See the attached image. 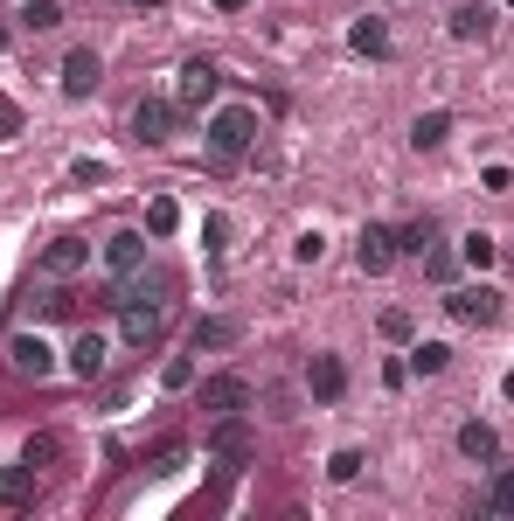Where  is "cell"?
Here are the masks:
<instances>
[{
	"label": "cell",
	"instance_id": "30bf717a",
	"mask_svg": "<svg viewBox=\"0 0 514 521\" xmlns=\"http://www.w3.org/2000/svg\"><path fill=\"white\" fill-rule=\"evenodd\" d=\"M98 77H105V70H98V56H91V49H70V56H63V91H70V98H91V91H98Z\"/></svg>",
	"mask_w": 514,
	"mask_h": 521
},
{
	"label": "cell",
	"instance_id": "9c48e42d",
	"mask_svg": "<svg viewBox=\"0 0 514 521\" xmlns=\"http://www.w3.org/2000/svg\"><path fill=\"white\" fill-rule=\"evenodd\" d=\"M306 390L320 396V403H334V396L348 390V369H341V355H313V362H306Z\"/></svg>",
	"mask_w": 514,
	"mask_h": 521
},
{
	"label": "cell",
	"instance_id": "836d02e7",
	"mask_svg": "<svg viewBox=\"0 0 514 521\" xmlns=\"http://www.w3.org/2000/svg\"><path fill=\"white\" fill-rule=\"evenodd\" d=\"M42 459H56V438L42 431V438H28V466H42Z\"/></svg>",
	"mask_w": 514,
	"mask_h": 521
},
{
	"label": "cell",
	"instance_id": "8fae6325",
	"mask_svg": "<svg viewBox=\"0 0 514 521\" xmlns=\"http://www.w3.org/2000/svg\"><path fill=\"white\" fill-rule=\"evenodd\" d=\"M84 264H91V244H84V237H56V244L42 251V271H49V278H70V271H84Z\"/></svg>",
	"mask_w": 514,
	"mask_h": 521
},
{
	"label": "cell",
	"instance_id": "f546056e",
	"mask_svg": "<svg viewBox=\"0 0 514 521\" xmlns=\"http://www.w3.org/2000/svg\"><path fill=\"white\" fill-rule=\"evenodd\" d=\"M160 383H167V390H188V383H195V362H188V355H174V362L160 369Z\"/></svg>",
	"mask_w": 514,
	"mask_h": 521
},
{
	"label": "cell",
	"instance_id": "8d00e7d4",
	"mask_svg": "<svg viewBox=\"0 0 514 521\" xmlns=\"http://www.w3.org/2000/svg\"><path fill=\"white\" fill-rule=\"evenodd\" d=\"M501 396H508V403H514V376H508V383H501Z\"/></svg>",
	"mask_w": 514,
	"mask_h": 521
},
{
	"label": "cell",
	"instance_id": "4316f807",
	"mask_svg": "<svg viewBox=\"0 0 514 521\" xmlns=\"http://www.w3.org/2000/svg\"><path fill=\"white\" fill-rule=\"evenodd\" d=\"M21 21H28L35 35H49V28L63 21V7H56V0H28V14H21Z\"/></svg>",
	"mask_w": 514,
	"mask_h": 521
},
{
	"label": "cell",
	"instance_id": "5bb4252c",
	"mask_svg": "<svg viewBox=\"0 0 514 521\" xmlns=\"http://www.w3.org/2000/svg\"><path fill=\"white\" fill-rule=\"evenodd\" d=\"M216 84H223V77H216V63H188V70H181V105H209V98H216Z\"/></svg>",
	"mask_w": 514,
	"mask_h": 521
},
{
	"label": "cell",
	"instance_id": "d590c367",
	"mask_svg": "<svg viewBox=\"0 0 514 521\" xmlns=\"http://www.w3.org/2000/svg\"><path fill=\"white\" fill-rule=\"evenodd\" d=\"M216 7H223V14H237V7H244V0H216Z\"/></svg>",
	"mask_w": 514,
	"mask_h": 521
},
{
	"label": "cell",
	"instance_id": "d6a6232c",
	"mask_svg": "<svg viewBox=\"0 0 514 521\" xmlns=\"http://www.w3.org/2000/svg\"><path fill=\"white\" fill-rule=\"evenodd\" d=\"M292 251H299V264H320V251H327V244H320V230H306V237H299Z\"/></svg>",
	"mask_w": 514,
	"mask_h": 521
},
{
	"label": "cell",
	"instance_id": "83f0119b",
	"mask_svg": "<svg viewBox=\"0 0 514 521\" xmlns=\"http://www.w3.org/2000/svg\"><path fill=\"white\" fill-rule=\"evenodd\" d=\"M452 271H459V258H452L445 244H431V251H424V278H438V285H445Z\"/></svg>",
	"mask_w": 514,
	"mask_h": 521
},
{
	"label": "cell",
	"instance_id": "9a60e30c",
	"mask_svg": "<svg viewBox=\"0 0 514 521\" xmlns=\"http://www.w3.org/2000/svg\"><path fill=\"white\" fill-rule=\"evenodd\" d=\"M459 452L480 459V466H494V459H501V431H494V424H466V431H459Z\"/></svg>",
	"mask_w": 514,
	"mask_h": 521
},
{
	"label": "cell",
	"instance_id": "e0dca14e",
	"mask_svg": "<svg viewBox=\"0 0 514 521\" xmlns=\"http://www.w3.org/2000/svg\"><path fill=\"white\" fill-rule=\"evenodd\" d=\"M452 35H459V42H487V35H494V14H487V0L459 7V14H452Z\"/></svg>",
	"mask_w": 514,
	"mask_h": 521
},
{
	"label": "cell",
	"instance_id": "cb8c5ba5",
	"mask_svg": "<svg viewBox=\"0 0 514 521\" xmlns=\"http://www.w3.org/2000/svg\"><path fill=\"white\" fill-rule=\"evenodd\" d=\"M487 515H508L514 521V466L494 473V487H487Z\"/></svg>",
	"mask_w": 514,
	"mask_h": 521
},
{
	"label": "cell",
	"instance_id": "4dcf8cb0",
	"mask_svg": "<svg viewBox=\"0 0 514 521\" xmlns=\"http://www.w3.org/2000/svg\"><path fill=\"white\" fill-rule=\"evenodd\" d=\"M383 334H389V341H410V334H417V320H410L403 306H389V313H383Z\"/></svg>",
	"mask_w": 514,
	"mask_h": 521
},
{
	"label": "cell",
	"instance_id": "7c38bea8",
	"mask_svg": "<svg viewBox=\"0 0 514 521\" xmlns=\"http://www.w3.org/2000/svg\"><path fill=\"white\" fill-rule=\"evenodd\" d=\"M105 264H112V278H126L146 264V237L139 230H119V237H105Z\"/></svg>",
	"mask_w": 514,
	"mask_h": 521
},
{
	"label": "cell",
	"instance_id": "74e56055",
	"mask_svg": "<svg viewBox=\"0 0 514 521\" xmlns=\"http://www.w3.org/2000/svg\"><path fill=\"white\" fill-rule=\"evenodd\" d=\"M132 7H160V0H132Z\"/></svg>",
	"mask_w": 514,
	"mask_h": 521
},
{
	"label": "cell",
	"instance_id": "ac0fdd59",
	"mask_svg": "<svg viewBox=\"0 0 514 521\" xmlns=\"http://www.w3.org/2000/svg\"><path fill=\"white\" fill-rule=\"evenodd\" d=\"M188 348H195V355H202V348H237V320H195Z\"/></svg>",
	"mask_w": 514,
	"mask_h": 521
},
{
	"label": "cell",
	"instance_id": "ffe728a7",
	"mask_svg": "<svg viewBox=\"0 0 514 521\" xmlns=\"http://www.w3.org/2000/svg\"><path fill=\"white\" fill-rule=\"evenodd\" d=\"M445 362H452V348H445V341H417V348L403 355V369H410V376H438Z\"/></svg>",
	"mask_w": 514,
	"mask_h": 521
},
{
	"label": "cell",
	"instance_id": "d6986e66",
	"mask_svg": "<svg viewBox=\"0 0 514 521\" xmlns=\"http://www.w3.org/2000/svg\"><path fill=\"white\" fill-rule=\"evenodd\" d=\"M70 369L91 383V376H105V341L98 334H77V348H70Z\"/></svg>",
	"mask_w": 514,
	"mask_h": 521
},
{
	"label": "cell",
	"instance_id": "1f68e13d",
	"mask_svg": "<svg viewBox=\"0 0 514 521\" xmlns=\"http://www.w3.org/2000/svg\"><path fill=\"white\" fill-rule=\"evenodd\" d=\"M202 237H209V251H223V244H230V216H209Z\"/></svg>",
	"mask_w": 514,
	"mask_h": 521
},
{
	"label": "cell",
	"instance_id": "f1b7e54d",
	"mask_svg": "<svg viewBox=\"0 0 514 521\" xmlns=\"http://www.w3.org/2000/svg\"><path fill=\"white\" fill-rule=\"evenodd\" d=\"M362 466H369V459H362V452H355V445H341V452H334V459H327V473H334V480H355V473H362Z\"/></svg>",
	"mask_w": 514,
	"mask_h": 521
},
{
	"label": "cell",
	"instance_id": "3957f363",
	"mask_svg": "<svg viewBox=\"0 0 514 521\" xmlns=\"http://www.w3.org/2000/svg\"><path fill=\"white\" fill-rule=\"evenodd\" d=\"M445 313L466 320V327H494V320H501V292H494V285H459V292L445 299Z\"/></svg>",
	"mask_w": 514,
	"mask_h": 521
},
{
	"label": "cell",
	"instance_id": "8992f818",
	"mask_svg": "<svg viewBox=\"0 0 514 521\" xmlns=\"http://www.w3.org/2000/svg\"><path fill=\"white\" fill-rule=\"evenodd\" d=\"M202 410H216V417L251 410V383H244V376H209V383H202Z\"/></svg>",
	"mask_w": 514,
	"mask_h": 521
},
{
	"label": "cell",
	"instance_id": "5b68a950",
	"mask_svg": "<svg viewBox=\"0 0 514 521\" xmlns=\"http://www.w3.org/2000/svg\"><path fill=\"white\" fill-rule=\"evenodd\" d=\"M7 362H14V376H35V383H42V376L56 369V348H49L42 334H14V341H7Z\"/></svg>",
	"mask_w": 514,
	"mask_h": 521
},
{
	"label": "cell",
	"instance_id": "4fadbf2b",
	"mask_svg": "<svg viewBox=\"0 0 514 521\" xmlns=\"http://www.w3.org/2000/svg\"><path fill=\"white\" fill-rule=\"evenodd\" d=\"M119 313H126V341H132V348H153V341H160L167 306H119Z\"/></svg>",
	"mask_w": 514,
	"mask_h": 521
},
{
	"label": "cell",
	"instance_id": "44dd1931",
	"mask_svg": "<svg viewBox=\"0 0 514 521\" xmlns=\"http://www.w3.org/2000/svg\"><path fill=\"white\" fill-rule=\"evenodd\" d=\"M348 42H355L362 56H389V28L376 21V14H369V21H355V28H348Z\"/></svg>",
	"mask_w": 514,
	"mask_h": 521
},
{
	"label": "cell",
	"instance_id": "484cf974",
	"mask_svg": "<svg viewBox=\"0 0 514 521\" xmlns=\"http://www.w3.org/2000/svg\"><path fill=\"white\" fill-rule=\"evenodd\" d=\"M459 258L473 264V271H487V264H494V237H487V230H473V237L459 244Z\"/></svg>",
	"mask_w": 514,
	"mask_h": 521
},
{
	"label": "cell",
	"instance_id": "7a4b0ae2",
	"mask_svg": "<svg viewBox=\"0 0 514 521\" xmlns=\"http://www.w3.org/2000/svg\"><path fill=\"white\" fill-rule=\"evenodd\" d=\"M251 139H257V112H251V105H230V112H216V119H209V146H216L223 160L251 153Z\"/></svg>",
	"mask_w": 514,
	"mask_h": 521
},
{
	"label": "cell",
	"instance_id": "277c9868",
	"mask_svg": "<svg viewBox=\"0 0 514 521\" xmlns=\"http://www.w3.org/2000/svg\"><path fill=\"white\" fill-rule=\"evenodd\" d=\"M209 459H223V466H244V459H251V417H244V410H237V417H216Z\"/></svg>",
	"mask_w": 514,
	"mask_h": 521
},
{
	"label": "cell",
	"instance_id": "603a6c76",
	"mask_svg": "<svg viewBox=\"0 0 514 521\" xmlns=\"http://www.w3.org/2000/svg\"><path fill=\"white\" fill-rule=\"evenodd\" d=\"M431 244H438V223H431V216H417L410 230H396V251H410V258H424Z\"/></svg>",
	"mask_w": 514,
	"mask_h": 521
},
{
	"label": "cell",
	"instance_id": "e575fe53",
	"mask_svg": "<svg viewBox=\"0 0 514 521\" xmlns=\"http://www.w3.org/2000/svg\"><path fill=\"white\" fill-rule=\"evenodd\" d=\"M21 126V112H14V105H7V98H0V139H7V132Z\"/></svg>",
	"mask_w": 514,
	"mask_h": 521
},
{
	"label": "cell",
	"instance_id": "2e32d148",
	"mask_svg": "<svg viewBox=\"0 0 514 521\" xmlns=\"http://www.w3.org/2000/svg\"><path fill=\"white\" fill-rule=\"evenodd\" d=\"M28 501H35V466L21 459V466L0 473V508H28Z\"/></svg>",
	"mask_w": 514,
	"mask_h": 521
},
{
	"label": "cell",
	"instance_id": "d4e9b609",
	"mask_svg": "<svg viewBox=\"0 0 514 521\" xmlns=\"http://www.w3.org/2000/svg\"><path fill=\"white\" fill-rule=\"evenodd\" d=\"M174 223H181V209H174L167 195H153V202H146V230H153V237H174Z\"/></svg>",
	"mask_w": 514,
	"mask_h": 521
},
{
	"label": "cell",
	"instance_id": "52a82bcc",
	"mask_svg": "<svg viewBox=\"0 0 514 521\" xmlns=\"http://www.w3.org/2000/svg\"><path fill=\"white\" fill-rule=\"evenodd\" d=\"M355 264H362L369 278H383L389 264H396V230H383V223H369V230H362V244H355Z\"/></svg>",
	"mask_w": 514,
	"mask_h": 521
},
{
	"label": "cell",
	"instance_id": "7402d4cb",
	"mask_svg": "<svg viewBox=\"0 0 514 521\" xmlns=\"http://www.w3.org/2000/svg\"><path fill=\"white\" fill-rule=\"evenodd\" d=\"M445 132H452V119H445V112H424V119L410 126V146H417V153H431V146H445Z\"/></svg>",
	"mask_w": 514,
	"mask_h": 521
},
{
	"label": "cell",
	"instance_id": "6da1fadb",
	"mask_svg": "<svg viewBox=\"0 0 514 521\" xmlns=\"http://www.w3.org/2000/svg\"><path fill=\"white\" fill-rule=\"evenodd\" d=\"M167 292H174V278L139 264V271H126V278L105 285V306H167Z\"/></svg>",
	"mask_w": 514,
	"mask_h": 521
},
{
	"label": "cell",
	"instance_id": "f35d334b",
	"mask_svg": "<svg viewBox=\"0 0 514 521\" xmlns=\"http://www.w3.org/2000/svg\"><path fill=\"white\" fill-rule=\"evenodd\" d=\"M0 49H7V28H0Z\"/></svg>",
	"mask_w": 514,
	"mask_h": 521
},
{
	"label": "cell",
	"instance_id": "ba28073f",
	"mask_svg": "<svg viewBox=\"0 0 514 521\" xmlns=\"http://www.w3.org/2000/svg\"><path fill=\"white\" fill-rule=\"evenodd\" d=\"M132 132H139L146 146L174 139V105H167V98H139V105H132Z\"/></svg>",
	"mask_w": 514,
	"mask_h": 521
}]
</instances>
